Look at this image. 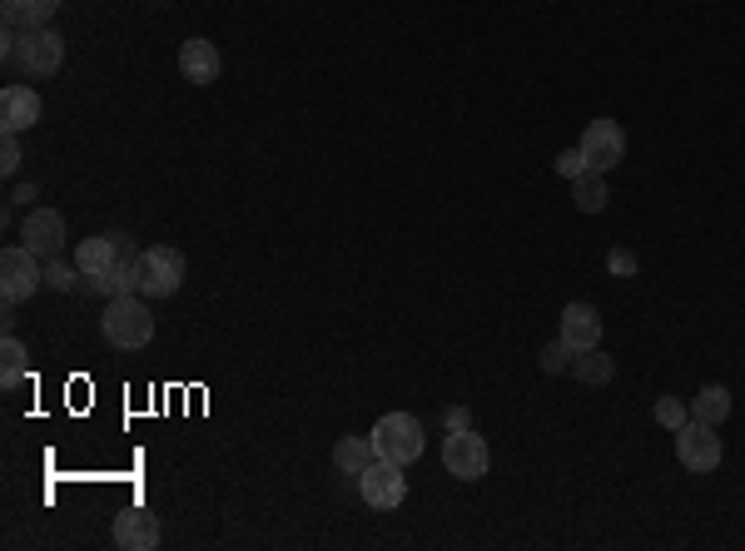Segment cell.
Segmentation results:
<instances>
[{
    "label": "cell",
    "mask_w": 745,
    "mask_h": 551,
    "mask_svg": "<svg viewBox=\"0 0 745 551\" xmlns=\"http://www.w3.org/2000/svg\"><path fill=\"white\" fill-rule=\"evenodd\" d=\"M552 165H557V175H567V179H577L581 169H587V155H581V145L577 149H561L557 159H552Z\"/></svg>",
    "instance_id": "26"
},
{
    "label": "cell",
    "mask_w": 745,
    "mask_h": 551,
    "mask_svg": "<svg viewBox=\"0 0 745 551\" xmlns=\"http://www.w3.org/2000/svg\"><path fill=\"white\" fill-rule=\"evenodd\" d=\"M114 547L120 551H155L159 547V517L149 507H124L114 517Z\"/></svg>",
    "instance_id": "13"
},
{
    "label": "cell",
    "mask_w": 745,
    "mask_h": 551,
    "mask_svg": "<svg viewBox=\"0 0 745 551\" xmlns=\"http://www.w3.org/2000/svg\"><path fill=\"white\" fill-rule=\"evenodd\" d=\"M372 448H378V458L388 462H418L423 458V423H418L413 413H383L378 423H372Z\"/></svg>",
    "instance_id": "3"
},
{
    "label": "cell",
    "mask_w": 745,
    "mask_h": 551,
    "mask_svg": "<svg viewBox=\"0 0 745 551\" xmlns=\"http://www.w3.org/2000/svg\"><path fill=\"white\" fill-rule=\"evenodd\" d=\"M5 60L15 70L31 75H55L65 60V35L51 25H35V31H5Z\"/></svg>",
    "instance_id": "2"
},
{
    "label": "cell",
    "mask_w": 745,
    "mask_h": 551,
    "mask_svg": "<svg viewBox=\"0 0 745 551\" xmlns=\"http://www.w3.org/2000/svg\"><path fill=\"white\" fill-rule=\"evenodd\" d=\"M41 125V94L31 85H5L0 90V130L5 135H25Z\"/></svg>",
    "instance_id": "12"
},
{
    "label": "cell",
    "mask_w": 745,
    "mask_h": 551,
    "mask_svg": "<svg viewBox=\"0 0 745 551\" xmlns=\"http://www.w3.org/2000/svg\"><path fill=\"white\" fill-rule=\"evenodd\" d=\"M443 427L457 432V427H472V417H467V407H443Z\"/></svg>",
    "instance_id": "29"
},
{
    "label": "cell",
    "mask_w": 745,
    "mask_h": 551,
    "mask_svg": "<svg viewBox=\"0 0 745 551\" xmlns=\"http://www.w3.org/2000/svg\"><path fill=\"white\" fill-rule=\"evenodd\" d=\"M691 417H696V423H705V427H721L725 417H731V387L705 383L701 393L691 397Z\"/></svg>",
    "instance_id": "19"
},
{
    "label": "cell",
    "mask_w": 745,
    "mask_h": 551,
    "mask_svg": "<svg viewBox=\"0 0 745 551\" xmlns=\"http://www.w3.org/2000/svg\"><path fill=\"white\" fill-rule=\"evenodd\" d=\"M219 45L214 41H199V35H189L185 45H179V70H185L189 85H214L219 80Z\"/></svg>",
    "instance_id": "15"
},
{
    "label": "cell",
    "mask_w": 745,
    "mask_h": 551,
    "mask_svg": "<svg viewBox=\"0 0 745 551\" xmlns=\"http://www.w3.org/2000/svg\"><path fill=\"white\" fill-rule=\"evenodd\" d=\"M676 458H681L686 472H696V477H705V472L721 468V437H715V427L705 423H681L676 427Z\"/></svg>",
    "instance_id": "8"
},
{
    "label": "cell",
    "mask_w": 745,
    "mask_h": 551,
    "mask_svg": "<svg viewBox=\"0 0 745 551\" xmlns=\"http://www.w3.org/2000/svg\"><path fill=\"white\" fill-rule=\"evenodd\" d=\"M378 462V448H372V437H338L333 442V468L343 472V477H363V472Z\"/></svg>",
    "instance_id": "17"
},
{
    "label": "cell",
    "mask_w": 745,
    "mask_h": 551,
    "mask_svg": "<svg viewBox=\"0 0 745 551\" xmlns=\"http://www.w3.org/2000/svg\"><path fill=\"white\" fill-rule=\"evenodd\" d=\"M135 244H130V234H90V239H80L75 244V269L85 273V279H94V273H110V269H120L124 259H135Z\"/></svg>",
    "instance_id": "7"
},
{
    "label": "cell",
    "mask_w": 745,
    "mask_h": 551,
    "mask_svg": "<svg viewBox=\"0 0 745 551\" xmlns=\"http://www.w3.org/2000/svg\"><path fill=\"white\" fill-rule=\"evenodd\" d=\"M80 279H85V273L75 269V259H70V263H65V259H45V289H55V293H70Z\"/></svg>",
    "instance_id": "23"
},
{
    "label": "cell",
    "mask_w": 745,
    "mask_h": 551,
    "mask_svg": "<svg viewBox=\"0 0 745 551\" xmlns=\"http://www.w3.org/2000/svg\"><path fill=\"white\" fill-rule=\"evenodd\" d=\"M607 269L621 273V279H632V273H636V254L632 249H611L607 254Z\"/></svg>",
    "instance_id": "27"
},
{
    "label": "cell",
    "mask_w": 745,
    "mask_h": 551,
    "mask_svg": "<svg viewBox=\"0 0 745 551\" xmlns=\"http://www.w3.org/2000/svg\"><path fill=\"white\" fill-rule=\"evenodd\" d=\"M100 299H124V293H140V254L135 259H124L120 269H110V273H94V279H85Z\"/></svg>",
    "instance_id": "18"
},
{
    "label": "cell",
    "mask_w": 745,
    "mask_h": 551,
    "mask_svg": "<svg viewBox=\"0 0 745 551\" xmlns=\"http://www.w3.org/2000/svg\"><path fill=\"white\" fill-rule=\"evenodd\" d=\"M0 169H5V175H15V169H21V145H15V135L0 139Z\"/></svg>",
    "instance_id": "28"
},
{
    "label": "cell",
    "mask_w": 745,
    "mask_h": 551,
    "mask_svg": "<svg viewBox=\"0 0 745 551\" xmlns=\"http://www.w3.org/2000/svg\"><path fill=\"white\" fill-rule=\"evenodd\" d=\"M41 283H45V259H35L25 244H11L0 254V299H5V308L25 303Z\"/></svg>",
    "instance_id": "5"
},
{
    "label": "cell",
    "mask_w": 745,
    "mask_h": 551,
    "mask_svg": "<svg viewBox=\"0 0 745 551\" xmlns=\"http://www.w3.org/2000/svg\"><path fill=\"white\" fill-rule=\"evenodd\" d=\"M60 5L65 0H0V11H5V31H35V25H51Z\"/></svg>",
    "instance_id": "16"
},
{
    "label": "cell",
    "mask_w": 745,
    "mask_h": 551,
    "mask_svg": "<svg viewBox=\"0 0 745 551\" xmlns=\"http://www.w3.org/2000/svg\"><path fill=\"white\" fill-rule=\"evenodd\" d=\"M31 199H35V184H21V189L11 194V204H31Z\"/></svg>",
    "instance_id": "30"
},
{
    "label": "cell",
    "mask_w": 745,
    "mask_h": 551,
    "mask_svg": "<svg viewBox=\"0 0 745 551\" xmlns=\"http://www.w3.org/2000/svg\"><path fill=\"white\" fill-rule=\"evenodd\" d=\"M65 239H70V229H65V214H55V209H31L21 224V244L35 254V259H60L65 254Z\"/></svg>",
    "instance_id": "10"
},
{
    "label": "cell",
    "mask_w": 745,
    "mask_h": 551,
    "mask_svg": "<svg viewBox=\"0 0 745 551\" xmlns=\"http://www.w3.org/2000/svg\"><path fill=\"white\" fill-rule=\"evenodd\" d=\"M185 289V254L155 244V249H140V293L145 299H175Z\"/></svg>",
    "instance_id": "4"
},
{
    "label": "cell",
    "mask_w": 745,
    "mask_h": 551,
    "mask_svg": "<svg viewBox=\"0 0 745 551\" xmlns=\"http://www.w3.org/2000/svg\"><path fill=\"white\" fill-rule=\"evenodd\" d=\"M652 417H656V423H661V427H671V432H676V427H681V423H691V407H686L681 397H671V393H666V397H656Z\"/></svg>",
    "instance_id": "24"
},
{
    "label": "cell",
    "mask_w": 745,
    "mask_h": 551,
    "mask_svg": "<svg viewBox=\"0 0 745 551\" xmlns=\"http://www.w3.org/2000/svg\"><path fill=\"white\" fill-rule=\"evenodd\" d=\"M561 344L571 353H587V348L601 344V313L591 303H567L561 308Z\"/></svg>",
    "instance_id": "14"
},
{
    "label": "cell",
    "mask_w": 745,
    "mask_h": 551,
    "mask_svg": "<svg viewBox=\"0 0 745 551\" xmlns=\"http://www.w3.org/2000/svg\"><path fill=\"white\" fill-rule=\"evenodd\" d=\"M100 334H104V344L120 348V353H140V348H149V338H155V318H149L145 293H124V299H104Z\"/></svg>",
    "instance_id": "1"
},
{
    "label": "cell",
    "mask_w": 745,
    "mask_h": 551,
    "mask_svg": "<svg viewBox=\"0 0 745 551\" xmlns=\"http://www.w3.org/2000/svg\"><path fill=\"white\" fill-rule=\"evenodd\" d=\"M443 468H447V477H457V482H477V477H487V468H492V452H487V442L472 432V427H457V432H447V442H443Z\"/></svg>",
    "instance_id": "6"
},
{
    "label": "cell",
    "mask_w": 745,
    "mask_h": 551,
    "mask_svg": "<svg viewBox=\"0 0 745 551\" xmlns=\"http://www.w3.org/2000/svg\"><path fill=\"white\" fill-rule=\"evenodd\" d=\"M358 492H363V502H368L372 511H393L398 502L408 497L403 462H388V458H378V462H372V468L358 477Z\"/></svg>",
    "instance_id": "9"
},
{
    "label": "cell",
    "mask_w": 745,
    "mask_h": 551,
    "mask_svg": "<svg viewBox=\"0 0 745 551\" xmlns=\"http://www.w3.org/2000/svg\"><path fill=\"white\" fill-rule=\"evenodd\" d=\"M571 358H577V353H571V348L557 338V344H547V348H542V358H537V363H542V373H567V368H571Z\"/></svg>",
    "instance_id": "25"
},
{
    "label": "cell",
    "mask_w": 745,
    "mask_h": 551,
    "mask_svg": "<svg viewBox=\"0 0 745 551\" xmlns=\"http://www.w3.org/2000/svg\"><path fill=\"white\" fill-rule=\"evenodd\" d=\"M581 155H587V169H597V175L616 169L626 159V135H621L616 120H591L587 135H581Z\"/></svg>",
    "instance_id": "11"
},
{
    "label": "cell",
    "mask_w": 745,
    "mask_h": 551,
    "mask_svg": "<svg viewBox=\"0 0 745 551\" xmlns=\"http://www.w3.org/2000/svg\"><path fill=\"white\" fill-rule=\"evenodd\" d=\"M571 378H577V383H587V387H601V383H611V378H616V358H607V353H601V344H597V348H587V353L571 358Z\"/></svg>",
    "instance_id": "20"
},
{
    "label": "cell",
    "mask_w": 745,
    "mask_h": 551,
    "mask_svg": "<svg viewBox=\"0 0 745 551\" xmlns=\"http://www.w3.org/2000/svg\"><path fill=\"white\" fill-rule=\"evenodd\" d=\"M21 378H25V344L15 334H5V344H0V387L11 393Z\"/></svg>",
    "instance_id": "22"
},
{
    "label": "cell",
    "mask_w": 745,
    "mask_h": 551,
    "mask_svg": "<svg viewBox=\"0 0 745 551\" xmlns=\"http://www.w3.org/2000/svg\"><path fill=\"white\" fill-rule=\"evenodd\" d=\"M607 179L597 175V169H581L577 179H571V204L581 209V214H601L607 209Z\"/></svg>",
    "instance_id": "21"
}]
</instances>
